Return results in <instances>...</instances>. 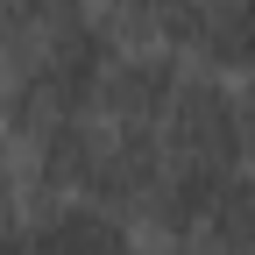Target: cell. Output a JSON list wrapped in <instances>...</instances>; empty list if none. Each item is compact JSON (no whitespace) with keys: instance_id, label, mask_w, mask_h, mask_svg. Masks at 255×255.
Listing matches in <instances>:
<instances>
[{"instance_id":"obj_1","label":"cell","mask_w":255,"mask_h":255,"mask_svg":"<svg viewBox=\"0 0 255 255\" xmlns=\"http://www.w3.org/2000/svg\"><path fill=\"white\" fill-rule=\"evenodd\" d=\"M107 64H114V36L100 28V14L57 28V36L36 43L21 64H7V71H0V128L14 135V149L36 142L43 128L92 121Z\"/></svg>"},{"instance_id":"obj_2","label":"cell","mask_w":255,"mask_h":255,"mask_svg":"<svg viewBox=\"0 0 255 255\" xmlns=\"http://www.w3.org/2000/svg\"><path fill=\"white\" fill-rule=\"evenodd\" d=\"M163 156L170 163H191V170H248L241 163V85L220 78V71H191L184 64V85L163 114Z\"/></svg>"},{"instance_id":"obj_3","label":"cell","mask_w":255,"mask_h":255,"mask_svg":"<svg viewBox=\"0 0 255 255\" xmlns=\"http://www.w3.org/2000/svg\"><path fill=\"white\" fill-rule=\"evenodd\" d=\"M184 85V57L163 50H114L107 78H100V100H92V121L107 128H135V135H156Z\"/></svg>"},{"instance_id":"obj_4","label":"cell","mask_w":255,"mask_h":255,"mask_svg":"<svg viewBox=\"0 0 255 255\" xmlns=\"http://www.w3.org/2000/svg\"><path fill=\"white\" fill-rule=\"evenodd\" d=\"M21 255H135V220L92 199H36L21 213Z\"/></svg>"},{"instance_id":"obj_5","label":"cell","mask_w":255,"mask_h":255,"mask_svg":"<svg viewBox=\"0 0 255 255\" xmlns=\"http://www.w3.org/2000/svg\"><path fill=\"white\" fill-rule=\"evenodd\" d=\"M206 7L213 0H100V28L114 36V50H163L184 57L206 36Z\"/></svg>"},{"instance_id":"obj_6","label":"cell","mask_w":255,"mask_h":255,"mask_svg":"<svg viewBox=\"0 0 255 255\" xmlns=\"http://www.w3.org/2000/svg\"><path fill=\"white\" fill-rule=\"evenodd\" d=\"M199 57H206V71H220V78H255V0H213Z\"/></svg>"},{"instance_id":"obj_7","label":"cell","mask_w":255,"mask_h":255,"mask_svg":"<svg viewBox=\"0 0 255 255\" xmlns=\"http://www.w3.org/2000/svg\"><path fill=\"white\" fill-rule=\"evenodd\" d=\"M14 184H21V156H14V135L0 128V206H14Z\"/></svg>"},{"instance_id":"obj_8","label":"cell","mask_w":255,"mask_h":255,"mask_svg":"<svg viewBox=\"0 0 255 255\" xmlns=\"http://www.w3.org/2000/svg\"><path fill=\"white\" fill-rule=\"evenodd\" d=\"M241 163L255 170V78H241Z\"/></svg>"},{"instance_id":"obj_9","label":"cell","mask_w":255,"mask_h":255,"mask_svg":"<svg viewBox=\"0 0 255 255\" xmlns=\"http://www.w3.org/2000/svg\"><path fill=\"white\" fill-rule=\"evenodd\" d=\"M0 255H21V213L0 206Z\"/></svg>"},{"instance_id":"obj_10","label":"cell","mask_w":255,"mask_h":255,"mask_svg":"<svg viewBox=\"0 0 255 255\" xmlns=\"http://www.w3.org/2000/svg\"><path fill=\"white\" fill-rule=\"evenodd\" d=\"M248 199H255V170H248Z\"/></svg>"},{"instance_id":"obj_11","label":"cell","mask_w":255,"mask_h":255,"mask_svg":"<svg viewBox=\"0 0 255 255\" xmlns=\"http://www.w3.org/2000/svg\"><path fill=\"white\" fill-rule=\"evenodd\" d=\"M85 7H100V0H85Z\"/></svg>"}]
</instances>
